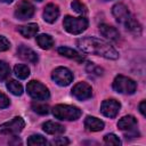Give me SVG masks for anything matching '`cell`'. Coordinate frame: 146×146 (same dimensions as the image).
Returning <instances> with one entry per match:
<instances>
[{"instance_id":"obj_1","label":"cell","mask_w":146,"mask_h":146,"mask_svg":"<svg viewBox=\"0 0 146 146\" xmlns=\"http://www.w3.org/2000/svg\"><path fill=\"white\" fill-rule=\"evenodd\" d=\"M76 43L79 48L87 54L100 56L107 59L119 58V52L116 51V49L113 46H111L108 42L102 39H98L95 36H84V38L79 39Z\"/></svg>"},{"instance_id":"obj_2","label":"cell","mask_w":146,"mask_h":146,"mask_svg":"<svg viewBox=\"0 0 146 146\" xmlns=\"http://www.w3.org/2000/svg\"><path fill=\"white\" fill-rule=\"evenodd\" d=\"M52 114L56 119H59V120L74 121V120H78L81 116L82 112L76 106L59 104V105H56L52 108Z\"/></svg>"},{"instance_id":"obj_3","label":"cell","mask_w":146,"mask_h":146,"mask_svg":"<svg viewBox=\"0 0 146 146\" xmlns=\"http://www.w3.org/2000/svg\"><path fill=\"white\" fill-rule=\"evenodd\" d=\"M64 29L71 34H80L88 27V19L84 17L65 16L63 21Z\"/></svg>"},{"instance_id":"obj_4","label":"cell","mask_w":146,"mask_h":146,"mask_svg":"<svg viewBox=\"0 0 146 146\" xmlns=\"http://www.w3.org/2000/svg\"><path fill=\"white\" fill-rule=\"evenodd\" d=\"M113 89L120 94L132 95V94H135V91L137 89V84L132 79H130L128 76L117 75V76H115V79L113 81Z\"/></svg>"},{"instance_id":"obj_5","label":"cell","mask_w":146,"mask_h":146,"mask_svg":"<svg viewBox=\"0 0 146 146\" xmlns=\"http://www.w3.org/2000/svg\"><path fill=\"white\" fill-rule=\"evenodd\" d=\"M26 90H27V94L33 99H36V100H46L50 96L48 88L41 82L35 81V80H32L27 83Z\"/></svg>"},{"instance_id":"obj_6","label":"cell","mask_w":146,"mask_h":146,"mask_svg":"<svg viewBox=\"0 0 146 146\" xmlns=\"http://www.w3.org/2000/svg\"><path fill=\"white\" fill-rule=\"evenodd\" d=\"M25 127V122L22 117L16 116L13 120L0 124V133L2 135H17Z\"/></svg>"},{"instance_id":"obj_7","label":"cell","mask_w":146,"mask_h":146,"mask_svg":"<svg viewBox=\"0 0 146 146\" xmlns=\"http://www.w3.org/2000/svg\"><path fill=\"white\" fill-rule=\"evenodd\" d=\"M51 78L58 86H62V87H66L73 81V74L66 67L55 68L51 73Z\"/></svg>"},{"instance_id":"obj_8","label":"cell","mask_w":146,"mask_h":146,"mask_svg":"<svg viewBox=\"0 0 146 146\" xmlns=\"http://www.w3.org/2000/svg\"><path fill=\"white\" fill-rule=\"evenodd\" d=\"M33 14H34V7L27 0H22L17 5L16 10H15V16L18 19H22V21L31 18L33 16Z\"/></svg>"},{"instance_id":"obj_9","label":"cell","mask_w":146,"mask_h":146,"mask_svg":"<svg viewBox=\"0 0 146 146\" xmlns=\"http://www.w3.org/2000/svg\"><path fill=\"white\" fill-rule=\"evenodd\" d=\"M72 94L76 99L86 100L92 96V89L87 82H79L73 87Z\"/></svg>"},{"instance_id":"obj_10","label":"cell","mask_w":146,"mask_h":146,"mask_svg":"<svg viewBox=\"0 0 146 146\" xmlns=\"http://www.w3.org/2000/svg\"><path fill=\"white\" fill-rule=\"evenodd\" d=\"M120 103L115 99H106L100 105V112L107 117H115L120 111Z\"/></svg>"},{"instance_id":"obj_11","label":"cell","mask_w":146,"mask_h":146,"mask_svg":"<svg viewBox=\"0 0 146 146\" xmlns=\"http://www.w3.org/2000/svg\"><path fill=\"white\" fill-rule=\"evenodd\" d=\"M112 13H113L114 17L116 18V21L120 24H124L131 17V15H130L127 6L123 5V3H116V5H114L113 8H112Z\"/></svg>"},{"instance_id":"obj_12","label":"cell","mask_w":146,"mask_h":146,"mask_svg":"<svg viewBox=\"0 0 146 146\" xmlns=\"http://www.w3.org/2000/svg\"><path fill=\"white\" fill-rule=\"evenodd\" d=\"M17 56L25 60V62H29V63H36L38 62V55L34 50H32L31 48L22 44L18 47L17 49Z\"/></svg>"},{"instance_id":"obj_13","label":"cell","mask_w":146,"mask_h":146,"mask_svg":"<svg viewBox=\"0 0 146 146\" xmlns=\"http://www.w3.org/2000/svg\"><path fill=\"white\" fill-rule=\"evenodd\" d=\"M59 16V8L57 5L49 3L43 10V19L48 23H55Z\"/></svg>"},{"instance_id":"obj_14","label":"cell","mask_w":146,"mask_h":146,"mask_svg":"<svg viewBox=\"0 0 146 146\" xmlns=\"http://www.w3.org/2000/svg\"><path fill=\"white\" fill-rule=\"evenodd\" d=\"M99 31H100V33H102L103 36H105L106 39H108L111 41H115L116 42V41L120 40V33H119V31L115 27L111 26V25L102 24V25H99Z\"/></svg>"},{"instance_id":"obj_15","label":"cell","mask_w":146,"mask_h":146,"mask_svg":"<svg viewBox=\"0 0 146 146\" xmlns=\"http://www.w3.org/2000/svg\"><path fill=\"white\" fill-rule=\"evenodd\" d=\"M117 127L122 131H131V130H135L136 127H137V119L135 116H132V115L123 116L122 119L119 120Z\"/></svg>"},{"instance_id":"obj_16","label":"cell","mask_w":146,"mask_h":146,"mask_svg":"<svg viewBox=\"0 0 146 146\" xmlns=\"http://www.w3.org/2000/svg\"><path fill=\"white\" fill-rule=\"evenodd\" d=\"M104 122L95 116H87L84 120V127L88 131H100L104 129Z\"/></svg>"},{"instance_id":"obj_17","label":"cell","mask_w":146,"mask_h":146,"mask_svg":"<svg viewBox=\"0 0 146 146\" xmlns=\"http://www.w3.org/2000/svg\"><path fill=\"white\" fill-rule=\"evenodd\" d=\"M42 128L49 135H60V133H64V131H65L64 125H62V124H59L57 122H54V121L44 122L42 124Z\"/></svg>"},{"instance_id":"obj_18","label":"cell","mask_w":146,"mask_h":146,"mask_svg":"<svg viewBox=\"0 0 146 146\" xmlns=\"http://www.w3.org/2000/svg\"><path fill=\"white\" fill-rule=\"evenodd\" d=\"M58 52L67 58H71V59H74V60H78V62H83L84 60V57L82 55H80L76 50L72 49V48H68V47H59L58 48Z\"/></svg>"},{"instance_id":"obj_19","label":"cell","mask_w":146,"mask_h":146,"mask_svg":"<svg viewBox=\"0 0 146 146\" xmlns=\"http://www.w3.org/2000/svg\"><path fill=\"white\" fill-rule=\"evenodd\" d=\"M38 31H39V26L35 23H30L27 25H23L18 27V32L24 38H32L38 33Z\"/></svg>"},{"instance_id":"obj_20","label":"cell","mask_w":146,"mask_h":146,"mask_svg":"<svg viewBox=\"0 0 146 146\" xmlns=\"http://www.w3.org/2000/svg\"><path fill=\"white\" fill-rule=\"evenodd\" d=\"M123 25H124V27H125L128 31H130L131 33H133V34H136V35H140V34H141V25H140L139 22H138L137 19H135L132 16H131Z\"/></svg>"},{"instance_id":"obj_21","label":"cell","mask_w":146,"mask_h":146,"mask_svg":"<svg viewBox=\"0 0 146 146\" xmlns=\"http://www.w3.org/2000/svg\"><path fill=\"white\" fill-rule=\"evenodd\" d=\"M36 42L40 46V48L42 49H50L54 46V40L50 35L48 34H40L36 36Z\"/></svg>"},{"instance_id":"obj_22","label":"cell","mask_w":146,"mask_h":146,"mask_svg":"<svg viewBox=\"0 0 146 146\" xmlns=\"http://www.w3.org/2000/svg\"><path fill=\"white\" fill-rule=\"evenodd\" d=\"M14 73L16 74V76H18L19 79L24 80L30 75V68L25 64H17L14 67Z\"/></svg>"},{"instance_id":"obj_23","label":"cell","mask_w":146,"mask_h":146,"mask_svg":"<svg viewBox=\"0 0 146 146\" xmlns=\"http://www.w3.org/2000/svg\"><path fill=\"white\" fill-rule=\"evenodd\" d=\"M7 89L15 96H21L23 94V87L19 82L15 81V80H11V81H8L7 82Z\"/></svg>"},{"instance_id":"obj_24","label":"cell","mask_w":146,"mask_h":146,"mask_svg":"<svg viewBox=\"0 0 146 146\" xmlns=\"http://www.w3.org/2000/svg\"><path fill=\"white\" fill-rule=\"evenodd\" d=\"M47 140L44 137H42L41 135H32L29 139H27V145L31 146H35V145H46Z\"/></svg>"},{"instance_id":"obj_25","label":"cell","mask_w":146,"mask_h":146,"mask_svg":"<svg viewBox=\"0 0 146 146\" xmlns=\"http://www.w3.org/2000/svg\"><path fill=\"white\" fill-rule=\"evenodd\" d=\"M10 74V67L9 65L3 62V60H0V81H3L6 80Z\"/></svg>"},{"instance_id":"obj_26","label":"cell","mask_w":146,"mask_h":146,"mask_svg":"<svg viewBox=\"0 0 146 146\" xmlns=\"http://www.w3.org/2000/svg\"><path fill=\"white\" fill-rule=\"evenodd\" d=\"M32 108L34 112H36L38 114L44 115L49 113V106L47 104H40V103H33L32 104Z\"/></svg>"},{"instance_id":"obj_27","label":"cell","mask_w":146,"mask_h":146,"mask_svg":"<svg viewBox=\"0 0 146 146\" xmlns=\"http://www.w3.org/2000/svg\"><path fill=\"white\" fill-rule=\"evenodd\" d=\"M71 6H72V8H73L76 13H79V14H81V15H86L87 11H88V10H87V7H86L81 1H79V0L72 1Z\"/></svg>"},{"instance_id":"obj_28","label":"cell","mask_w":146,"mask_h":146,"mask_svg":"<svg viewBox=\"0 0 146 146\" xmlns=\"http://www.w3.org/2000/svg\"><path fill=\"white\" fill-rule=\"evenodd\" d=\"M104 141L108 145H121V140L114 133H107L104 137Z\"/></svg>"},{"instance_id":"obj_29","label":"cell","mask_w":146,"mask_h":146,"mask_svg":"<svg viewBox=\"0 0 146 146\" xmlns=\"http://www.w3.org/2000/svg\"><path fill=\"white\" fill-rule=\"evenodd\" d=\"M86 70H87V72L92 73V74H96V75H102L103 74V68L96 66L94 63H88Z\"/></svg>"},{"instance_id":"obj_30","label":"cell","mask_w":146,"mask_h":146,"mask_svg":"<svg viewBox=\"0 0 146 146\" xmlns=\"http://www.w3.org/2000/svg\"><path fill=\"white\" fill-rule=\"evenodd\" d=\"M9 48H10V42L8 41V39L5 38L3 35H0V52L6 51Z\"/></svg>"},{"instance_id":"obj_31","label":"cell","mask_w":146,"mask_h":146,"mask_svg":"<svg viewBox=\"0 0 146 146\" xmlns=\"http://www.w3.org/2000/svg\"><path fill=\"white\" fill-rule=\"evenodd\" d=\"M68 144H70V141L65 137H57V138H55L50 141V145H55V146H57V145H68Z\"/></svg>"},{"instance_id":"obj_32","label":"cell","mask_w":146,"mask_h":146,"mask_svg":"<svg viewBox=\"0 0 146 146\" xmlns=\"http://www.w3.org/2000/svg\"><path fill=\"white\" fill-rule=\"evenodd\" d=\"M9 104H10L9 98L5 94L0 92V108H6L9 106Z\"/></svg>"},{"instance_id":"obj_33","label":"cell","mask_w":146,"mask_h":146,"mask_svg":"<svg viewBox=\"0 0 146 146\" xmlns=\"http://www.w3.org/2000/svg\"><path fill=\"white\" fill-rule=\"evenodd\" d=\"M145 110H146V102L145 100H143L140 104H139V111H140V113L145 116L146 115V112H145Z\"/></svg>"},{"instance_id":"obj_34","label":"cell","mask_w":146,"mask_h":146,"mask_svg":"<svg viewBox=\"0 0 146 146\" xmlns=\"http://www.w3.org/2000/svg\"><path fill=\"white\" fill-rule=\"evenodd\" d=\"M0 1H2V2H5V3H10V2H13L14 0H0Z\"/></svg>"},{"instance_id":"obj_35","label":"cell","mask_w":146,"mask_h":146,"mask_svg":"<svg viewBox=\"0 0 146 146\" xmlns=\"http://www.w3.org/2000/svg\"><path fill=\"white\" fill-rule=\"evenodd\" d=\"M35 1H42V0H35Z\"/></svg>"}]
</instances>
